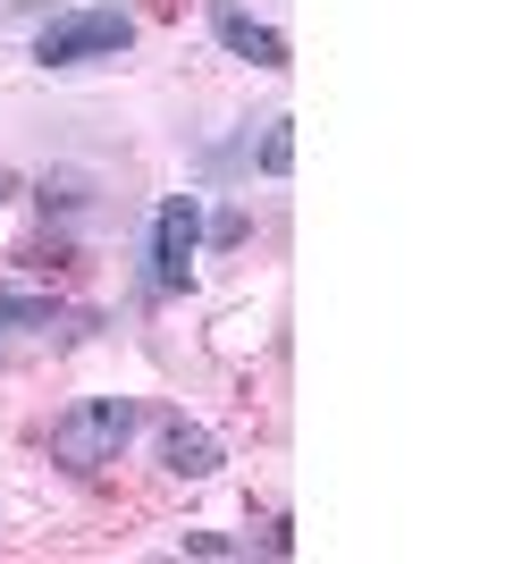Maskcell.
Segmentation results:
<instances>
[{
	"label": "cell",
	"instance_id": "cell-3",
	"mask_svg": "<svg viewBox=\"0 0 505 564\" xmlns=\"http://www.w3.org/2000/svg\"><path fill=\"white\" fill-rule=\"evenodd\" d=\"M194 253H202V194H168L152 212V270L144 286L152 295H186L194 286Z\"/></svg>",
	"mask_w": 505,
	"mask_h": 564
},
{
	"label": "cell",
	"instance_id": "cell-5",
	"mask_svg": "<svg viewBox=\"0 0 505 564\" xmlns=\"http://www.w3.org/2000/svg\"><path fill=\"white\" fill-rule=\"evenodd\" d=\"M219 464H228V455H219V438L202 422H186V413H168V422H161V471H177V480H211Z\"/></svg>",
	"mask_w": 505,
	"mask_h": 564
},
{
	"label": "cell",
	"instance_id": "cell-6",
	"mask_svg": "<svg viewBox=\"0 0 505 564\" xmlns=\"http://www.w3.org/2000/svg\"><path fill=\"white\" fill-rule=\"evenodd\" d=\"M51 329H68V312L51 295H0V362H9L18 337H51Z\"/></svg>",
	"mask_w": 505,
	"mask_h": 564
},
{
	"label": "cell",
	"instance_id": "cell-8",
	"mask_svg": "<svg viewBox=\"0 0 505 564\" xmlns=\"http://www.w3.org/2000/svg\"><path fill=\"white\" fill-rule=\"evenodd\" d=\"M244 236H253V219H244V212H219V219H202V245H219V253H228V245H244Z\"/></svg>",
	"mask_w": 505,
	"mask_h": 564
},
{
	"label": "cell",
	"instance_id": "cell-1",
	"mask_svg": "<svg viewBox=\"0 0 505 564\" xmlns=\"http://www.w3.org/2000/svg\"><path fill=\"white\" fill-rule=\"evenodd\" d=\"M135 422H144V404L135 397H76L59 422H51V464L76 471V480H94V471H110L127 455V438H135Z\"/></svg>",
	"mask_w": 505,
	"mask_h": 564
},
{
	"label": "cell",
	"instance_id": "cell-2",
	"mask_svg": "<svg viewBox=\"0 0 505 564\" xmlns=\"http://www.w3.org/2000/svg\"><path fill=\"white\" fill-rule=\"evenodd\" d=\"M135 51V18L94 0V9H51L34 25V68H94V59H127Z\"/></svg>",
	"mask_w": 505,
	"mask_h": 564
},
{
	"label": "cell",
	"instance_id": "cell-10",
	"mask_svg": "<svg viewBox=\"0 0 505 564\" xmlns=\"http://www.w3.org/2000/svg\"><path fill=\"white\" fill-rule=\"evenodd\" d=\"M9 194H18V177H9V169H0V203H9Z\"/></svg>",
	"mask_w": 505,
	"mask_h": 564
},
{
	"label": "cell",
	"instance_id": "cell-7",
	"mask_svg": "<svg viewBox=\"0 0 505 564\" xmlns=\"http://www.w3.org/2000/svg\"><path fill=\"white\" fill-rule=\"evenodd\" d=\"M295 169V127L287 118H270V135H262V177H287Z\"/></svg>",
	"mask_w": 505,
	"mask_h": 564
},
{
	"label": "cell",
	"instance_id": "cell-9",
	"mask_svg": "<svg viewBox=\"0 0 505 564\" xmlns=\"http://www.w3.org/2000/svg\"><path fill=\"white\" fill-rule=\"evenodd\" d=\"M186 556H244V540H228V531H186Z\"/></svg>",
	"mask_w": 505,
	"mask_h": 564
},
{
	"label": "cell",
	"instance_id": "cell-4",
	"mask_svg": "<svg viewBox=\"0 0 505 564\" xmlns=\"http://www.w3.org/2000/svg\"><path fill=\"white\" fill-rule=\"evenodd\" d=\"M211 34L237 51V59H253L262 76H287V68H295V59H287V34H278V25H262L244 0H211Z\"/></svg>",
	"mask_w": 505,
	"mask_h": 564
}]
</instances>
